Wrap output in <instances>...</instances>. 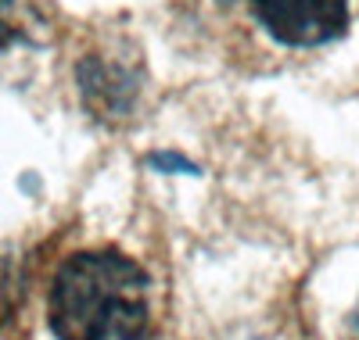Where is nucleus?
Returning <instances> with one entry per match:
<instances>
[{"mask_svg":"<svg viewBox=\"0 0 359 340\" xmlns=\"http://www.w3.org/2000/svg\"><path fill=\"white\" fill-rule=\"evenodd\" d=\"M57 340H144L151 330V280L118 251H83L62 262L47 294Z\"/></svg>","mask_w":359,"mask_h":340,"instance_id":"nucleus-1","label":"nucleus"},{"mask_svg":"<svg viewBox=\"0 0 359 340\" xmlns=\"http://www.w3.org/2000/svg\"><path fill=\"white\" fill-rule=\"evenodd\" d=\"M252 11L266 33L287 47L331 43L348 25V0H252Z\"/></svg>","mask_w":359,"mask_h":340,"instance_id":"nucleus-2","label":"nucleus"},{"mask_svg":"<svg viewBox=\"0 0 359 340\" xmlns=\"http://www.w3.org/2000/svg\"><path fill=\"white\" fill-rule=\"evenodd\" d=\"M76 83L86 111L101 122H123L140 97V76L115 54H86L76 69Z\"/></svg>","mask_w":359,"mask_h":340,"instance_id":"nucleus-3","label":"nucleus"},{"mask_svg":"<svg viewBox=\"0 0 359 340\" xmlns=\"http://www.w3.org/2000/svg\"><path fill=\"white\" fill-rule=\"evenodd\" d=\"M36 8L29 0H0V50L22 40H36Z\"/></svg>","mask_w":359,"mask_h":340,"instance_id":"nucleus-4","label":"nucleus"},{"mask_svg":"<svg viewBox=\"0 0 359 340\" xmlns=\"http://www.w3.org/2000/svg\"><path fill=\"white\" fill-rule=\"evenodd\" d=\"M352 340H359V308H355V316H352Z\"/></svg>","mask_w":359,"mask_h":340,"instance_id":"nucleus-5","label":"nucleus"}]
</instances>
